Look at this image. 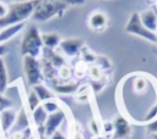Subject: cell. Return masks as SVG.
Returning <instances> with one entry per match:
<instances>
[{
	"label": "cell",
	"instance_id": "1",
	"mask_svg": "<svg viewBox=\"0 0 157 139\" xmlns=\"http://www.w3.org/2000/svg\"><path fill=\"white\" fill-rule=\"evenodd\" d=\"M69 5L63 0H37L31 20L36 22H45L54 17L63 16Z\"/></svg>",
	"mask_w": 157,
	"mask_h": 139
},
{
	"label": "cell",
	"instance_id": "34",
	"mask_svg": "<svg viewBox=\"0 0 157 139\" xmlns=\"http://www.w3.org/2000/svg\"><path fill=\"white\" fill-rule=\"evenodd\" d=\"M48 139H67V135H66L64 132H61V130L59 129V130H56L54 134H52Z\"/></svg>",
	"mask_w": 157,
	"mask_h": 139
},
{
	"label": "cell",
	"instance_id": "31",
	"mask_svg": "<svg viewBox=\"0 0 157 139\" xmlns=\"http://www.w3.org/2000/svg\"><path fill=\"white\" fill-rule=\"evenodd\" d=\"M102 132L105 137H113V132H114V127H113V122H104L102 126Z\"/></svg>",
	"mask_w": 157,
	"mask_h": 139
},
{
	"label": "cell",
	"instance_id": "33",
	"mask_svg": "<svg viewBox=\"0 0 157 139\" xmlns=\"http://www.w3.org/2000/svg\"><path fill=\"white\" fill-rule=\"evenodd\" d=\"M146 129H147V132H148L150 134H152V133H156V134H157V118H156L155 121L147 123V124H146Z\"/></svg>",
	"mask_w": 157,
	"mask_h": 139
},
{
	"label": "cell",
	"instance_id": "35",
	"mask_svg": "<svg viewBox=\"0 0 157 139\" xmlns=\"http://www.w3.org/2000/svg\"><path fill=\"white\" fill-rule=\"evenodd\" d=\"M9 10V5H6L4 1H0V18L5 17Z\"/></svg>",
	"mask_w": 157,
	"mask_h": 139
},
{
	"label": "cell",
	"instance_id": "21",
	"mask_svg": "<svg viewBox=\"0 0 157 139\" xmlns=\"http://www.w3.org/2000/svg\"><path fill=\"white\" fill-rule=\"evenodd\" d=\"M80 55H81V61L85 62L86 65H93L96 62V60H97V55L91 49H88L86 45L82 48Z\"/></svg>",
	"mask_w": 157,
	"mask_h": 139
},
{
	"label": "cell",
	"instance_id": "7",
	"mask_svg": "<svg viewBox=\"0 0 157 139\" xmlns=\"http://www.w3.org/2000/svg\"><path fill=\"white\" fill-rule=\"evenodd\" d=\"M65 119H66V113L64 112L63 109L58 110L54 113L48 115V118L44 124V135L47 138H49L52 134H54L56 130H59L60 126L64 123Z\"/></svg>",
	"mask_w": 157,
	"mask_h": 139
},
{
	"label": "cell",
	"instance_id": "23",
	"mask_svg": "<svg viewBox=\"0 0 157 139\" xmlns=\"http://www.w3.org/2000/svg\"><path fill=\"white\" fill-rule=\"evenodd\" d=\"M87 74H88V77L91 78V80H99V79L104 76V72H103L96 63H93V65H90V66H88Z\"/></svg>",
	"mask_w": 157,
	"mask_h": 139
},
{
	"label": "cell",
	"instance_id": "19",
	"mask_svg": "<svg viewBox=\"0 0 157 139\" xmlns=\"http://www.w3.org/2000/svg\"><path fill=\"white\" fill-rule=\"evenodd\" d=\"M32 118H33V122H34L37 129L44 127L45 121H47V118H48V112L44 110V107L42 106V104H40L34 111H32Z\"/></svg>",
	"mask_w": 157,
	"mask_h": 139
},
{
	"label": "cell",
	"instance_id": "9",
	"mask_svg": "<svg viewBox=\"0 0 157 139\" xmlns=\"http://www.w3.org/2000/svg\"><path fill=\"white\" fill-rule=\"evenodd\" d=\"M87 24L92 30L102 32L108 26V17H107L105 12H103L101 10H96V11L91 12V15L88 16Z\"/></svg>",
	"mask_w": 157,
	"mask_h": 139
},
{
	"label": "cell",
	"instance_id": "40",
	"mask_svg": "<svg viewBox=\"0 0 157 139\" xmlns=\"http://www.w3.org/2000/svg\"><path fill=\"white\" fill-rule=\"evenodd\" d=\"M156 44H157V33H156Z\"/></svg>",
	"mask_w": 157,
	"mask_h": 139
},
{
	"label": "cell",
	"instance_id": "22",
	"mask_svg": "<svg viewBox=\"0 0 157 139\" xmlns=\"http://www.w3.org/2000/svg\"><path fill=\"white\" fill-rule=\"evenodd\" d=\"M72 76H74V68L67 63H65L58 70V79L61 82H67L69 79H71Z\"/></svg>",
	"mask_w": 157,
	"mask_h": 139
},
{
	"label": "cell",
	"instance_id": "12",
	"mask_svg": "<svg viewBox=\"0 0 157 139\" xmlns=\"http://www.w3.org/2000/svg\"><path fill=\"white\" fill-rule=\"evenodd\" d=\"M16 117H17V112L15 109H7L0 112V127L4 133L10 132V129L12 128L16 121Z\"/></svg>",
	"mask_w": 157,
	"mask_h": 139
},
{
	"label": "cell",
	"instance_id": "32",
	"mask_svg": "<svg viewBox=\"0 0 157 139\" xmlns=\"http://www.w3.org/2000/svg\"><path fill=\"white\" fill-rule=\"evenodd\" d=\"M88 128H90V130L92 132V134H94V135L99 134V132H101V128H99L98 123L96 122V119H91V121H90V123H88Z\"/></svg>",
	"mask_w": 157,
	"mask_h": 139
},
{
	"label": "cell",
	"instance_id": "26",
	"mask_svg": "<svg viewBox=\"0 0 157 139\" xmlns=\"http://www.w3.org/2000/svg\"><path fill=\"white\" fill-rule=\"evenodd\" d=\"M27 104H28V107H29L31 112L34 111V110L42 104L40 100H39V98L37 96V94H36L33 90H31V91L28 93V96H27Z\"/></svg>",
	"mask_w": 157,
	"mask_h": 139
},
{
	"label": "cell",
	"instance_id": "24",
	"mask_svg": "<svg viewBox=\"0 0 157 139\" xmlns=\"http://www.w3.org/2000/svg\"><path fill=\"white\" fill-rule=\"evenodd\" d=\"M157 118V102H155L152 106H150V109L147 110V112L145 113V116L142 117L141 122L142 123H150L152 121H155Z\"/></svg>",
	"mask_w": 157,
	"mask_h": 139
},
{
	"label": "cell",
	"instance_id": "15",
	"mask_svg": "<svg viewBox=\"0 0 157 139\" xmlns=\"http://www.w3.org/2000/svg\"><path fill=\"white\" fill-rule=\"evenodd\" d=\"M25 28V23H17L0 29V44H5Z\"/></svg>",
	"mask_w": 157,
	"mask_h": 139
},
{
	"label": "cell",
	"instance_id": "37",
	"mask_svg": "<svg viewBox=\"0 0 157 139\" xmlns=\"http://www.w3.org/2000/svg\"><path fill=\"white\" fill-rule=\"evenodd\" d=\"M150 139H157V134H156V133L150 134Z\"/></svg>",
	"mask_w": 157,
	"mask_h": 139
},
{
	"label": "cell",
	"instance_id": "14",
	"mask_svg": "<svg viewBox=\"0 0 157 139\" xmlns=\"http://www.w3.org/2000/svg\"><path fill=\"white\" fill-rule=\"evenodd\" d=\"M29 128V119H28V115L26 112V110L23 107L20 109V111L17 112V117L16 121L12 126V128L10 129V134L11 133H17V132H25L26 129Z\"/></svg>",
	"mask_w": 157,
	"mask_h": 139
},
{
	"label": "cell",
	"instance_id": "3",
	"mask_svg": "<svg viewBox=\"0 0 157 139\" xmlns=\"http://www.w3.org/2000/svg\"><path fill=\"white\" fill-rule=\"evenodd\" d=\"M43 41H42V34L38 30L36 26H31L26 29L22 40H21V46L20 51L22 57L23 56H32L38 59L43 54Z\"/></svg>",
	"mask_w": 157,
	"mask_h": 139
},
{
	"label": "cell",
	"instance_id": "25",
	"mask_svg": "<svg viewBox=\"0 0 157 139\" xmlns=\"http://www.w3.org/2000/svg\"><path fill=\"white\" fill-rule=\"evenodd\" d=\"M108 84V79L105 77V74L99 79V80H91V84H90V88L94 91V93H99L104 89V87Z\"/></svg>",
	"mask_w": 157,
	"mask_h": 139
},
{
	"label": "cell",
	"instance_id": "11",
	"mask_svg": "<svg viewBox=\"0 0 157 139\" xmlns=\"http://www.w3.org/2000/svg\"><path fill=\"white\" fill-rule=\"evenodd\" d=\"M140 20L148 30L155 34L157 33V11L155 9H147L140 12Z\"/></svg>",
	"mask_w": 157,
	"mask_h": 139
},
{
	"label": "cell",
	"instance_id": "39",
	"mask_svg": "<svg viewBox=\"0 0 157 139\" xmlns=\"http://www.w3.org/2000/svg\"><path fill=\"white\" fill-rule=\"evenodd\" d=\"M151 1H152V2H157V0H151Z\"/></svg>",
	"mask_w": 157,
	"mask_h": 139
},
{
	"label": "cell",
	"instance_id": "17",
	"mask_svg": "<svg viewBox=\"0 0 157 139\" xmlns=\"http://www.w3.org/2000/svg\"><path fill=\"white\" fill-rule=\"evenodd\" d=\"M32 90L37 94V96L39 98L40 102H44V101L55 99V94H54V91H53L50 88H48L47 85H44L43 83L32 87Z\"/></svg>",
	"mask_w": 157,
	"mask_h": 139
},
{
	"label": "cell",
	"instance_id": "28",
	"mask_svg": "<svg viewBox=\"0 0 157 139\" xmlns=\"http://www.w3.org/2000/svg\"><path fill=\"white\" fill-rule=\"evenodd\" d=\"M42 106H43V107H44V110L48 112V115L54 113V112H56L58 110H60V106H59V104L56 102V100H55V99L42 102Z\"/></svg>",
	"mask_w": 157,
	"mask_h": 139
},
{
	"label": "cell",
	"instance_id": "10",
	"mask_svg": "<svg viewBox=\"0 0 157 139\" xmlns=\"http://www.w3.org/2000/svg\"><path fill=\"white\" fill-rule=\"evenodd\" d=\"M52 85V90L56 94L60 95H69V94H75L77 91V89L80 88L78 82H61L59 79H56L55 82L50 83Z\"/></svg>",
	"mask_w": 157,
	"mask_h": 139
},
{
	"label": "cell",
	"instance_id": "8",
	"mask_svg": "<svg viewBox=\"0 0 157 139\" xmlns=\"http://www.w3.org/2000/svg\"><path fill=\"white\" fill-rule=\"evenodd\" d=\"M112 122L114 127L113 139H129V137L131 135L130 122L123 115H117Z\"/></svg>",
	"mask_w": 157,
	"mask_h": 139
},
{
	"label": "cell",
	"instance_id": "6",
	"mask_svg": "<svg viewBox=\"0 0 157 139\" xmlns=\"http://www.w3.org/2000/svg\"><path fill=\"white\" fill-rule=\"evenodd\" d=\"M85 46V41L81 38H69V39H63L58 46V51L63 54L66 57H76L77 55L81 54L82 48Z\"/></svg>",
	"mask_w": 157,
	"mask_h": 139
},
{
	"label": "cell",
	"instance_id": "30",
	"mask_svg": "<svg viewBox=\"0 0 157 139\" xmlns=\"http://www.w3.org/2000/svg\"><path fill=\"white\" fill-rule=\"evenodd\" d=\"M12 106H13V102L9 98H6L4 94L0 93V112L5 111L7 109H12Z\"/></svg>",
	"mask_w": 157,
	"mask_h": 139
},
{
	"label": "cell",
	"instance_id": "20",
	"mask_svg": "<svg viewBox=\"0 0 157 139\" xmlns=\"http://www.w3.org/2000/svg\"><path fill=\"white\" fill-rule=\"evenodd\" d=\"M7 84H9V78H7L6 66L2 57H0V93L1 94H4L5 90L7 89Z\"/></svg>",
	"mask_w": 157,
	"mask_h": 139
},
{
	"label": "cell",
	"instance_id": "36",
	"mask_svg": "<svg viewBox=\"0 0 157 139\" xmlns=\"http://www.w3.org/2000/svg\"><path fill=\"white\" fill-rule=\"evenodd\" d=\"M7 52V46L5 44H0V57H2Z\"/></svg>",
	"mask_w": 157,
	"mask_h": 139
},
{
	"label": "cell",
	"instance_id": "27",
	"mask_svg": "<svg viewBox=\"0 0 157 139\" xmlns=\"http://www.w3.org/2000/svg\"><path fill=\"white\" fill-rule=\"evenodd\" d=\"M88 85H80V88L77 89V91L75 93L76 94V100L80 101V102H87L88 101V95H90V90H88Z\"/></svg>",
	"mask_w": 157,
	"mask_h": 139
},
{
	"label": "cell",
	"instance_id": "2",
	"mask_svg": "<svg viewBox=\"0 0 157 139\" xmlns=\"http://www.w3.org/2000/svg\"><path fill=\"white\" fill-rule=\"evenodd\" d=\"M36 2H37V0L10 4L6 16L0 18V29L12 26V24L23 23L26 20L31 18L34 6H36Z\"/></svg>",
	"mask_w": 157,
	"mask_h": 139
},
{
	"label": "cell",
	"instance_id": "38",
	"mask_svg": "<svg viewBox=\"0 0 157 139\" xmlns=\"http://www.w3.org/2000/svg\"><path fill=\"white\" fill-rule=\"evenodd\" d=\"M25 1H33V0H13V2H25Z\"/></svg>",
	"mask_w": 157,
	"mask_h": 139
},
{
	"label": "cell",
	"instance_id": "4",
	"mask_svg": "<svg viewBox=\"0 0 157 139\" xmlns=\"http://www.w3.org/2000/svg\"><path fill=\"white\" fill-rule=\"evenodd\" d=\"M22 65H23V72L26 76V80L31 87L43 83L44 77L42 73L40 60L32 57V56H23Z\"/></svg>",
	"mask_w": 157,
	"mask_h": 139
},
{
	"label": "cell",
	"instance_id": "29",
	"mask_svg": "<svg viewBox=\"0 0 157 139\" xmlns=\"http://www.w3.org/2000/svg\"><path fill=\"white\" fill-rule=\"evenodd\" d=\"M94 63H96L103 72L107 71V70H110V67H112L110 61H109L107 57H104V56H97V60H96Z\"/></svg>",
	"mask_w": 157,
	"mask_h": 139
},
{
	"label": "cell",
	"instance_id": "16",
	"mask_svg": "<svg viewBox=\"0 0 157 139\" xmlns=\"http://www.w3.org/2000/svg\"><path fill=\"white\" fill-rule=\"evenodd\" d=\"M40 66H42V73L45 80H48V83H53L58 79V68H55L49 61H47L45 59L42 57L40 60Z\"/></svg>",
	"mask_w": 157,
	"mask_h": 139
},
{
	"label": "cell",
	"instance_id": "13",
	"mask_svg": "<svg viewBox=\"0 0 157 139\" xmlns=\"http://www.w3.org/2000/svg\"><path fill=\"white\" fill-rule=\"evenodd\" d=\"M42 57L45 59L47 61H49L55 68H60L61 66H64L66 62H65V57L63 54H60L58 50H52V49H47L44 48L43 49V54H42Z\"/></svg>",
	"mask_w": 157,
	"mask_h": 139
},
{
	"label": "cell",
	"instance_id": "5",
	"mask_svg": "<svg viewBox=\"0 0 157 139\" xmlns=\"http://www.w3.org/2000/svg\"><path fill=\"white\" fill-rule=\"evenodd\" d=\"M125 32L130 33V34H134V35H137L147 41H151V43H156V34L152 33L151 30H148L141 22L140 20V13L137 12H132L131 16L129 17L128 22H126V26H125Z\"/></svg>",
	"mask_w": 157,
	"mask_h": 139
},
{
	"label": "cell",
	"instance_id": "18",
	"mask_svg": "<svg viewBox=\"0 0 157 139\" xmlns=\"http://www.w3.org/2000/svg\"><path fill=\"white\" fill-rule=\"evenodd\" d=\"M42 41H43V46L47 49H52V50H56L61 39L56 33H43L42 34Z\"/></svg>",
	"mask_w": 157,
	"mask_h": 139
}]
</instances>
